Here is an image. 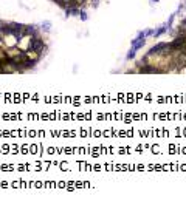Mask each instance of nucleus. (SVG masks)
Instances as JSON below:
<instances>
[{"label":"nucleus","instance_id":"obj_1","mask_svg":"<svg viewBox=\"0 0 186 207\" xmlns=\"http://www.w3.org/2000/svg\"><path fill=\"white\" fill-rule=\"evenodd\" d=\"M40 48H42V42H40L39 39H36L34 43L31 45V50H40Z\"/></svg>","mask_w":186,"mask_h":207}]
</instances>
